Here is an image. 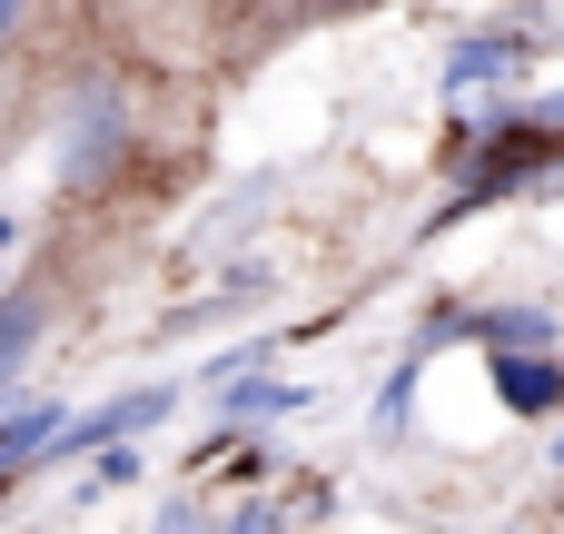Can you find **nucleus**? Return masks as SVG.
I'll return each mask as SVG.
<instances>
[{
	"label": "nucleus",
	"mask_w": 564,
	"mask_h": 534,
	"mask_svg": "<svg viewBox=\"0 0 564 534\" xmlns=\"http://www.w3.org/2000/svg\"><path fill=\"white\" fill-rule=\"evenodd\" d=\"M535 178H564L555 119H476V139H466V198H506V188H535Z\"/></svg>",
	"instance_id": "obj_1"
},
{
	"label": "nucleus",
	"mask_w": 564,
	"mask_h": 534,
	"mask_svg": "<svg viewBox=\"0 0 564 534\" xmlns=\"http://www.w3.org/2000/svg\"><path fill=\"white\" fill-rule=\"evenodd\" d=\"M149 534H218V525H208V505H198V495H169V505L149 515Z\"/></svg>",
	"instance_id": "obj_12"
},
{
	"label": "nucleus",
	"mask_w": 564,
	"mask_h": 534,
	"mask_svg": "<svg viewBox=\"0 0 564 534\" xmlns=\"http://www.w3.org/2000/svg\"><path fill=\"white\" fill-rule=\"evenodd\" d=\"M406 416H416V367H397V377H387V396H377V436H397Z\"/></svg>",
	"instance_id": "obj_11"
},
{
	"label": "nucleus",
	"mask_w": 564,
	"mask_h": 534,
	"mask_svg": "<svg viewBox=\"0 0 564 534\" xmlns=\"http://www.w3.org/2000/svg\"><path fill=\"white\" fill-rule=\"evenodd\" d=\"M535 119H555V129H564V89H545V99H535Z\"/></svg>",
	"instance_id": "obj_13"
},
{
	"label": "nucleus",
	"mask_w": 564,
	"mask_h": 534,
	"mask_svg": "<svg viewBox=\"0 0 564 534\" xmlns=\"http://www.w3.org/2000/svg\"><path fill=\"white\" fill-rule=\"evenodd\" d=\"M535 30L545 20H486V30H466L456 50H446V99H476V89H506L525 59H535Z\"/></svg>",
	"instance_id": "obj_3"
},
{
	"label": "nucleus",
	"mask_w": 564,
	"mask_h": 534,
	"mask_svg": "<svg viewBox=\"0 0 564 534\" xmlns=\"http://www.w3.org/2000/svg\"><path fill=\"white\" fill-rule=\"evenodd\" d=\"M208 406H218L228 426H278V416L307 406V386H278V377H258V367H228V377L208 386Z\"/></svg>",
	"instance_id": "obj_7"
},
{
	"label": "nucleus",
	"mask_w": 564,
	"mask_h": 534,
	"mask_svg": "<svg viewBox=\"0 0 564 534\" xmlns=\"http://www.w3.org/2000/svg\"><path fill=\"white\" fill-rule=\"evenodd\" d=\"M486 377L506 416H564V357H496Z\"/></svg>",
	"instance_id": "obj_8"
},
{
	"label": "nucleus",
	"mask_w": 564,
	"mask_h": 534,
	"mask_svg": "<svg viewBox=\"0 0 564 534\" xmlns=\"http://www.w3.org/2000/svg\"><path fill=\"white\" fill-rule=\"evenodd\" d=\"M456 337H476L486 357H564L555 307H476V317H456Z\"/></svg>",
	"instance_id": "obj_5"
},
{
	"label": "nucleus",
	"mask_w": 564,
	"mask_h": 534,
	"mask_svg": "<svg viewBox=\"0 0 564 534\" xmlns=\"http://www.w3.org/2000/svg\"><path fill=\"white\" fill-rule=\"evenodd\" d=\"M169 406H178V386H129V396H109V406H89V416H69V446H59V466H99V456H119L139 426H169Z\"/></svg>",
	"instance_id": "obj_4"
},
{
	"label": "nucleus",
	"mask_w": 564,
	"mask_h": 534,
	"mask_svg": "<svg viewBox=\"0 0 564 534\" xmlns=\"http://www.w3.org/2000/svg\"><path fill=\"white\" fill-rule=\"evenodd\" d=\"M69 446V416L50 406V396H20L10 416H0V476H30V466H50Z\"/></svg>",
	"instance_id": "obj_6"
},
{
	"label": "nucleus",
	"mask_w": 564,
	"mask_h": 534,
	"mask_svg": "<svg viewBox=\"0 0 564 534\" xmlns=\"http://www.w3.org/2000/svg\"><path fill=\"white\" fill-rule=\"evenodd\" d=\"M119 159H129V99H119V79H79L69 139H59V188H99Z\"/></svg>",
	"instance_id": "obj_2"
},
{
	"label": "nucleus",
	"mask_w": 564,
	"mask_h": 534,
	"mask_svg": "<svg viewBox=\"0 0 564 534\" xmlns=\"http://www.w3.org/2000/svg\"><path fill=\"white\" fill-rule=\"evenodd\" d=\"M218 534H288V505L278 495H248L238 515H218Z\"/></svg>",
	"instance_id": "obj_10"
},
{
	"label": "nucleus",
	"mask_w": 564,
	"mask_h": 534,
	"mask_svg": "<svg viewBox=\"0 0 564 534\" xmlns=\"http://www.w3.org/2000/svg\"><path fill=\"white\" fill-rule=\"evenodd\" d=\"M30 357H40V297L20 287V297L0 307V396H10V406L40 396V386H30Z\"/></svg>",
	"instance_id": "obj_9"
}]
</instances>
